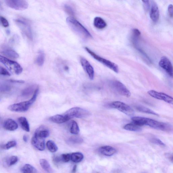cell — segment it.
<instances>
[{
	"label": "cell",
	"mask_w": 173,
	"mask_h": 173,
	"mask_svg": "<svg viewBox=\"0 0 173 173\" xmlns=\"http://www.w3.org/2000/svg\"><path fill=\"white\" fill-rule=\"evenodd\" d=\"M84 155L79 152L74 153L71 154V160L75 163H79L84 158Z\"/></svg>",
	"instance_id": "4316f807"
},
{
	"label": "cell",
	"mask_w": 173,
	"mask_h": 173,
	"mask_svg": "<svg viewBox=\"0 0 173 173\" xmlns=\"http://www.w3.org/2000/svg\"><path fill=\"white\" fill-rule=\"evenodd\" d=\"M64 8L67 13L71 16H74V12L72 8L69 5H66L64 6Z\"/></svg>",
	"instance_id": "e575fe53"
},
{
	"label": "cell",
	"mask_w": 173,
	"mask_h": 173,
	"mask_svg": "<svg viewBox=\"0 0 173 173\" xmlns=\"http://www.w3.org/2000/svg\"><path fill=\"white\" fill-rule=\"evenodd\" d=\"M34 134L40 137L46 138L48 137L50 133L48 130L43 126H41L36 130Z\"/></svg>",
	"instance_id": "ac0fdd59"
},
{
	"label": "cell",
	"mask_w": 173,
	"mask_h": 173,
	"mask_svg": "<svg viewBox=\"0 0 173 173\" xmlns=\"http://www.w3.org/2000/svg\"><path fill=\"white\" fill-rule=\"evenodd\" d=\"M110 85L114 91L121 95L127 97H129L131 96V94L129 90L120 81H112L110 83Z\"/></svg>",
	"instance_id": "ba28073f"
},
{
	"label": "cell",
	"mask_w": 173,
	"mask_h": 173,
	"mask_svg": "<svg viewBox=\"0 0 173 173\" xmlns=\"http://www.w3.org/2000/svg\"><path fill=\"white\" fill-rule=\"evenodd\" d=\"M80 60L81 65L85 71L88 75L89 78L91 80H93L95 76V71L92 66L84 57H81Z\"/></svg>",
	"instance_id": "4fadbf2b"
},
{
	"label": "cell",
	"mask_w": 173,
	"mask_h": 173,
	"mask_svg": "<svg viewBox=\"0 0 173 173\" xmlns=\"http://www.w3.org/2000/svg\"><path fill=\"white\" fill-rule=\"evenodd\" d=\"M7 5L10 8L17 10H24L28 7L27 2L23 0H6Z\"/></svg>",
	"instance_id": "9c48e42d"
},
{
	"label": "cell",
	"mask_w": 173,
	"mask_h": 173,
	"mask_svg": "<svg viewBox=\"0 0 173 173\" xmlns=\"http://www.w3.org/2000/svg\"><path fill=\"white\" fill-rule=\"evenodd\" d=\"M3 53L6 56L13 59L18 58L19 55L15 51L11 49H7L3 51Z\"/></svg>",
	"instance_id": "83f0119b"
},
{
	"label": "cell",
	"mask_w": 173,
	"mask_h": 173,
	"mask_svg": "<svg viewBox=\"0 0 173 173\" xmlns=\"http://www.w3.org/2000/svg\"><path fill=\"white\" fill-rule=\"evenodd\" d=\"M22 173H37V171L33 166L29 164H26L21 168Z\"/></svg>",
	"instance_id": "d4e9b609"
},
{
	"label": "cell",
	"mask_w": 173,
	"mask_h": 173,
	"mask_svg": "<svg viewBox=\"0 0 173 173\" xmlns=\"http://www.w3.org/2000/svg\"><path fill=\"white\" fill-rule=\"evenodd\" d=\"M46 146L48 150L52 153L56 152L58 149L57 145L52 140H49L47 142Z\"/></svg>",
	"instance_id": "f546056e"
},
{
	"label": "cell",
	"mask_w": 173,
	"mask_h": 173,
	"mask_svg": "<svg viewBox=\"0 0 173 173\" xmlns=\"http://www.w3.org/2000/svg\"><path fill=\"white\" fill-rule=\"evenodd\" d=\"M39 88H37L34 91L32 97L28 101L14 104L8 106V109L12 112H26L35 102L37 97Z\"/></svg>",
	"instance_id": "3957f363"
},
{
	"label": "cell",
	"mask_w": 173,
	"mask_h": 173,
	"mask_svg": "<svg viewBox=\"0 0 173 173\" xmlns=\"http://www.w3.org/2000/svg\"><path fill=\"white\" fill-rule=\"evenodd\" d=\"M111 108L116 109L120 111L129 116H132L134 114V111L131 107L124 102L120 101H115L109 104Z\"/></svg>",
	"instance_id": "52a82bcc"
},
{
	"label": "cell",
	"mask_w": 173,
	"mask_h": 173,
	"mask_svg": "<svg viewBox=\"0 0 173 173\" xmlns=\"http://www.w3.org/2000/svg\"><path fill=\"white\" fill-rule=\"evenodd\" d=\"M80 131L79 127L77 123L75 121H72L70 128V133L74 134H78L79 133Z\"/></svg>",
	"instance_id": "4dcf8cb0"
},
{
	"label": "cell",
	"mask_w": 173,
	"mask_h": 173,
	"mask_svg": "<svg viewBox=\"0 0 173 173\" xmlns=\"http://www.w3.org/2000/svg\"><path fill=\"white\" fill-rule=\"evenodd\" d=\"M71 160V154L69 153L63 154L60 156H55L53 158V160L56 163L60 162H68Z\"/></svg>",
	"instance_id": "44dd1931"
},
{
	"label": "cell",
	"mask_w": 173,
	"mask_h": 173,
	"mask_svg": "<svg viewBox=\"0 0 173 173\" xmlns=\"http://www.w3.org/2000/svg\"><path fill=\"white\" fill-rule=\"evenodd\" d=\"M3 127L5 129L9 131H14L18 129V125L12 119H8L4 122Z\"/></svg>",
	"instance_id": "2e32d148"
},
{
	"label": "cell",
	"mask_w": 173,
	"mask_h": 173,
	"mask_svg": "<svg viewBox=\"0 0 173 173\" xmlns=\"http://www.w3.org/2000/svg\"><path fill=\"white\" fill-rule=\"evenodd\" d=\"M17 142L15 141H12L8 142L7 144L2 145L1 146L2 148L9 149L16 146Z\"/></svg>",
	"instance_id": "d6a6232c"
},
{
	"label": "cell",
	"mask_w": 173,
	"mask_h": 173,
	"mask_svg": "<svg viewBox=\"0 0 173 173\" xmlns=\"http://www.w3.org/2000/svg\"><path fill=\"white\" fill-rule=\"evenodd\" d=\"M40 163L43 169L49 173H53V170L48 162L45 159H41L40 160Z\"/></svg>",
	"instance_id": "603a6c76"
},
{
	"label": "cell",
	"mask_w": 173,
	"mask_h": 173,
	"mask_svg": "<svg viewBox=\"0 0 173 173\" xmlns=\"http://www.w3.org/2000/svg\"><path fill=\"white\" fill-rule=\"evenodd\" d=\"M151 142L154 144L159 145L162 146H165V144L162 141L157 138H153L151 139Z\"/></svg>",
	"instance_id": "d590c367"
},
{
	"label": "cell",
	"mask_w": 173,
	"mask_h": 173,
	"mask_svg": "<svg viewBox=\"0 0 173 173\" xmlns=\"http://www.w3.org/2000/svg\"><path fill=\"white\" fill-rule=\"evenodd\" d=\"M0 62L4 64L12 73L16 74H20L23 71L22 68L20 64L1 55H0Z\"/></svg>",
	"instance_id": "8992f818"
},
{
	"label": "cell",
	"mask_w": 173,
	"mask_h": 173,
	"mask_svg": "<svg viewBox=\"0 0 173 173\" xmlns=\"http://www.w3.org/2000/svg\"><path fill=\"white\" fill-rule=\"evenodd\" d=\"M32 144L40 151H43L45 148L44 139L34 134L31 140Z\"/></svg>",
	"instance_id": "5bb4252c"
},
{
	"label": "cell",
	"mask_w": 173,
	"mask_h": 173,
	"mask_svg": "<svg viewBox=\"0 0 173 173\" xmlns=\"http://www.w3.org/2000/svg\"><path fill=\"white\" fill-rule=\"evenodd\" d=\"M0 21H1L2 25L4 27H7L9 26V23H8V21L4 17L2 16H0Z\"/></svg>",
	"instance_id": "f35d334b"
},
{
	"label": "cell",
	"mask_w": 173,
	"mask_h": 173,
	"mask_svg": "<svg viewBox=\"0 0 173 173\" xmlns=\"http://www.w3.org/2000/svg\"><path fill=\"white\" fill-rule=\"evenodd\" d=\"M166 157H167L172 162L173 160V156L172 155H171L170 154L167 153V154Z\"/></svg>",
	"instance_id": "7bdbcfd3"
},
{
	"label": "cell",
	"mask_w": 173,
	"mask_h": 173,
	"mask_svg": "<svg viewBox=\"0 0 173 173\" xmlns=\"http://www.w3.org/2000/svg\"><path fill=\"white\" fill-rule=\"evenodd\" d=\"M90 114V113L88 111L78 107H76L67 111L64 115L69 120L74 118H85L89 116Z\"/></svg>",
	"instance_id": "277c9868"
},
{
	"label": "cell",
	"mask_w": 173,
	"mask_h": 173,
	"mask_svg": "<svg viewBox=\"0 0 173 173\" xmlns=\"http://www.w3.org/2000/svg\"><path fill=\"white\" fill-rule=\"evenodd\" d=\"M93 24L95 27L100 29L105 28L107 26L106 21L99 17H96L94 19Z\"/></svg>",
	"instance_id": "ffe728a7"
},
{
	"label": "cell",
	"mask_w": 173,
	"mask_h": 173,
	"mask_svg": "<svg viewBox=\"0 0 173 173\" xmlns=\"http://www.w3.org/2000/svg\"><path fill=\"white\" fill-rule=\"evenodd\" d=\"M49 120L52 122L57 124L64 123L68 120L64 115L57 114L49 118Z\"/></svg>",
	"instance_id": "d6986e66"
},
{
	"label": "cell",
	"mask_w": 173,
	"mask_h": 173,
	"mask_svg": "<svg viewBox=\"0 0 173 173\" xmlns=\"http://www.w3.org/2000/svg\"><path fill=\"white\" fill-rule=\"evenodd\" d=\"M18 158L16 156H12L8 160L7 162L8 165L10 166L14 165L18 162Z\"/></svg>",
	"instance_id": "836d02e7"
},
{
	"label": "cell",
	"mask_w": 173,
	"mask_h": 173,
	"mask_svg": "<svg viewBox=\"0 0 173 173\" xmlns=\"http://www.w3.org/2000/svg\"><path fill=\"white\" fill-rule=\"evenodd\" d=\"M132 123L140 127L144 125L148 126L156 130L163 131H170L172 129V127L169 124L161 122L153 119L142 117H132Z\"/></svg>",
	"instance_id": "6da1fadb"
},
{
	"label": "cell",
	"mask_w": 173,
	"mask_h": 173,
	"mask_svg": "<svg viewBox=\"0 0 173 173\" xmlns=\"http://www.w3.org/2000/svg\"><path fill=\"white\" fill-rule=\"evenodd\" d=\"M135 107L137 110L140 112L147 113L148 114L155 115V116H159V115L157 113L146 107L142 106H136Z\"/></svg>",
	"instance_id": "484cf974"
},
{
	"label": "cell",
	"mask_w": 173,
	"mask_h": 173,
	"mask_svg": "<svg viewBox=\"0 0 173 173\" xmlns=\"http://www.w3.org/2000/svg\"><path fill=\"white\" fill-rule=\"evenodd\" d=\"M133 33L134 35L137 36H140L141 34L139 30L137 29H134L133 30Z\"/></svg>",
	"instance_id": "60d3db41"
},
{
	"label": "cell",
	"mask_w": 173,
	"mask_h": 173,
	"mask_svg": "<svg viewBox=\"0 0 173 173\" xmlns=\"http://www.w3.org/2000/svg\"><path fill=\"white\" fill-rule=\"evenodd\" d=\"M10 82L12 83H24L25 81L23 80H10Z\"/></svg>",
	"instance_id": "b9f144b4"
},
{
	"label": "cell",
	"mask_w": 173,
	"mask_h": 173,
	"mask_svg": "<svg viewBox=\"0 0 173 173\" xmlns=\"http://www.w3.org/2000/svg\"><path fill=\"white\" fill-rule=\"evenodd\" d=\"M150 17L153 22H156L159 20V11L158 7L154 1H153L151 4L150 12Z\"/></svg>",
	"instance_id": "9a60e30c"
},
{
	"label": "cell",
	"mask_w": 173,
	"mask_h": 173,
	"mask_svg": "<svg viewBox=\"0 0 173 173\" xmlns=\"http://www.w3.org/2000/svg\"><path fill=\"white\" fill-rule=\"evenodd\" d=\"M45 54L42 51H40L38 53V56L35 60V62L37 64L41 67L44 62Z\"/></svg>",
	"instance_id": "f1b7e54d"
},
{
	"label": "cell",
	"mask_w": 173,
	"mask_h": 173,
	"mask_svg": "<svg viewBox=\"0 0 173 173\" xmlns=\"http://www.w3.org/2000/svg\"><path fill=\"white\" fill-rule=\"evenodd\" d=\"M77 168V166L76 165H75L74 166L73 169H72V173H75L76 172Z\"/></svg>",
	"instance_id": "ee69618b"
},
{
	"label": "cell",
	"mask_w": 173,
	"mask_h": 173,
	"mask_svg": "<svg viewBox=\"0 0 173 173\" xmlns=\"http://www.w3.org/2000/svg\"><path fill=\"white\" fill-rule=\"evenodd\" d=\"M147 93L151 97L155 98V99L163 100L167 103L173 104V98L167 94L162 92H158L154 90L148 91Z\"/></svg>",
	"instance_id": "30bf717a"
},
{
	"label": "cell",
	"mask_w": 173,
	"mask_h": 173,
	"mask_svg": "<svg viewBox=\"0 0 173 173\" xmlns=\"http://www.w3.org/2000/svg\"><path fill=\"white\" fill-rule=\"evenodd\" d=\"M102 154L107 156H111L116 152V149L110 146H104L100 147L99 149Z\"/></svg>",
	"instance_id": "e0dca14e"
},
{
	"label": "cell",
	"mask_w": 173,
	"mask_h": 173,
	"mask_svg": "<svg viewBox=\"0 0 173 173\" xmlns=\"http://www.w3.org/2000/svg\"><path fill=\"white\" fill-rule=\"evenodd\" d=\"M18 121L22 129L27 132L30 131L29 125L28 121L25 117H20L18 119Z\"/></svg>",
	"instance_id": "7402d4cb"
},
{
	"label": "cell",
	"mask_w": 173,
	"mask_h": 173,
	"mask_svg": "<svg viewBox=\"0 0 173 173\" xmlns=\"http://www.w3.org/2000/svg\"><path fill=\"white\" fill-rule=\"evenodd\" d=\"M141 127L133 123L127 124L124 126L123 129L127 131H141Z\"/></svg>",
	"instance_id": "cb8c5ba5"
},
{
	"label": "cell",
	"mask_w": 173,
	"mask_h": 173,
	"mask_svg": "<svg viewBox=\"0 0 173 173\" xmlns=\"http://www.w3.org/2000/svg\"><path fill=\"white\" fill-rule=\"evenodd\" d=\"M160 67L165 71L172 78L173 75V66L172 64L167 57L165 56L162 57L159 62Z\"/></svg>",
	"instance_id": "7c38bea8"
},
{
	"label": "cell",
	"mask_w": 173,
	"mask_h": 173,
	"mask_svg": "<svg viewBox=\"0 0 173 173\" xmlns=\"http://www.w3.org/2000/svg\"><path fill=\"white\" fill-rule=\"evenodd\" d=\"M68 141L73 144H81L83 142V140L82 138L78 137H72L69 139Z\"/></svg>",
	"instance_id": "1f68e13d"
},
{
	"label": "cell",
	"mask_w": 173,
	"mask_h": 173,
	"mask_svg": "<svg viewBox=\"0 0 173 173\" xmlns=\"http://www.w3.org/2000/svg\"><path fill=\"white\" fill-rule=\"evenodd\" d=\"M168 11L169 14V16L172 18L173 17V5L172 4H170V5H169Z\"/></svg>",
	"instance_id": "ab89813d"
},
{
	"label": "cell",
	"mask_w": 173,
	"mask_h": 173,
	"mask_svg": "<svg viewBox=\"0 0 173 173\" xmlns=\"http://www.w3.org/2000/svg\"><path fill=\"white\" fill-rule=\"evenodd\" d=\"M85 50H86L87 52L91 56H92L93 58L97 60L99 62L103 64V65L106 66V67L110 68L113 71H114L115 73H118L119 72V68L118 66L116 64L113 62L108 60L102 58L98 55L92 51L88 48L85 47Z\"/></svg>",
	"instance_id": "5b68a950"
},
{
	"label": "cell",
	"mask_w": 173,
	"mask_h": 173,
	"mask_svg": "<svg viewBox=\"0 0 173 173\" xmlns=\"http://www.w3.org/2000/svg\"><path fill=\"white\" fill-rule=\"evenodd\" d=\"M34 88L33 87H30L24 90L22 92V95L23 96H27L30 95L32 93L34 90Z\"/></svg>",
	"instance_id": "8d00e7d4"
},
{
	"label": "cell",
	"mask_w": 173,
	"mask_h": 173,
	"mask_svg": "<svg viewBox=\"0 0 173 173\" xmlns=\"http://www.w3.org/2000/svg\"><path fill=\"white\" fill-rule=\"evenodd\" d=\"M67 21L71 29L81 37L87 39L92 37L86 28L75 19L72 17H69L67 19Z\"/></svg>",
	"instance_id": "7a4b0ae2"
},
{
	"label": "cell",
	"mask_w": 173,
	"mask_h": 173,
	"mask_svg": "<svg viewBox=\"0 0 173 173\" xmlns=\"http://www.w3.org/2000/svg\"><path fill=\"white\" fill-rule=\"evenodd\" d=\"M15 22L17 25L24 33L25 36L31 40L33 39V34L31 27L26 21L20 20H16Z\"/></svg>",
	"instance_id": "8fae6325"
},
{
	"label": "cell",
	"mask_w": 173,
	"mask_h": 173,
	"mask_svg": "<svg viewBox=\"0 0 173 173\" xmlns=\"http://www.w3.org/2000/svg\"><path fill=\"white\" fill-rule=\"evenodd\" d=\"M0 75L4 76H10L11 74L7 69L3 67H0Z\"/></svg>",
	"instance_id": "74e56055"
},
{
	"label": "cell",
	"mask_w": 173,
	"mask_h": 173,
	"mask_svg": "<svg viewBox=\"0 0 173 173\" xmlns=\"http://www.w3.org/2000/svg\"><path fill=\"white\" fill-rule=\"evenodd\" d=\"M23 139L25 142H27V141L28 140L27 136L25 135H24V136H23Z\"/></svg>",
	"instance_id": "f6af8a7d"
}]
</instances>
